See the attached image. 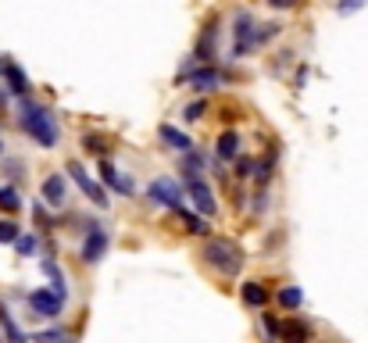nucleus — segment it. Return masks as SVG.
Segmentation results:
<instances>
[{
    "mask_svg": "<svg viewBox=\"0 0 368 343\" xmlns=\"http://www.w3.org/2000/svg\"><path fill=\"white\" fill-rule=\"evenodd\" d=\"M19 122H22V129L40 143V147H58V122H54V115L44 108V104H33V101H22L19 104Z\"/></svg>",
    "mask_w": 368,
    "mask_h": 343,
    "instance_id": "f257e3e1",
    "label": "nucleus"
},
{
    "mask_svg": "<svg viewBox=\"0 0 368 343\" xmlns=\"http://www.w3.org/2000/svg\"><path fill=\"white\" fill-rule=\"evenodd\" d=\"M204 261L215 268V272H222V275H240V268H243V250L232 243V240H208L204 243Z\"/></svg>",
    "mask_w": 368,
    "mask_h": 343,
    "instance_id": "f03ea898",
    "label": "nucleus"
},
{
    "mask_svg": "<svg viewBox=\"0 0 368 343\" xmlns=\"http://www.w3.org/2000/svg\"><path fill=\"white\" fill-rule=\"evenodd\" d=\"M257 22H254V15L250 11H240L236 15V22H232V58H240V54H247V51H254L257 47Z\"/></svg>",
    "mask_w": 368,
    "mask_h": 343,
    "instance_id": "7ed1b4c3",
    "label": "nucleus"
},
{
    "mask_svg": "<svg viewBox=\"0 0 368 343\" xmlns=\"http://www.w3.org/2000/svg\"><path fill=\"white\" fill-rule=\"evenodd\" d=\"M147 197H150L154 204H161V208H172V211H183V186H179L175 179H168V175H161V179H154V183L147 186Z\"/></svg>",
    "mask_w": 368,
    "mask_h": 343,
    "instance_id": "20e7f679",
    "label": "nucleus"
},
{
    "mask_svg": "<svg viewBox=\"0 0 368 343\" xmlns=\"http://www.w3.org/2000/svg\"><path fill=\"white\" fill-rule=\"evenodd\" d=\"M68 175L79 183V190H83V193H86L97 208H108V204H111V200H108V190H104L97 179H90V175H86V168H83L79 161H68Z\"/></svg>",
    "mask_w": 368,
    "mask_h": 343,
    "instance_id": "39448f33",
    "label": "nucleus"
},
{
    "mask_svg": "<svg viewBox=\"0 0 368 343\" xmlns=\"http://www.w3.org/2000/svg\"><path fill=\"white\" fill-rule=\"evenodd\" d=\"M104 250H108V229H104V225H93V229L86 232V240H83L79 257L93 265V261H101V257H104Z\"/></svg>",
    "mask_w": 368,
    "mask_h": 343,
    "instance_id": "423d86ee",
    "label": "nucleus"
},
{
    "mask_svg": "<svg viewBox=\"0 0 368 343\" xmlns=\"http://www.w3.org/2000/svg\"><path fill=\"white\" fill-rule=\"evenodd\" d=\"M186 193L193 197V204H197V211L200 215H215V193H211V186L197 175V179H186Z\"/></svg>",
    "mask_w": 368,
    "mask_h": 343,
    "instance_id": "0eeeda50",
    "label": "nucleus"
},
{
    "mask_svg": "<svg viewBox=\"0 0 368 343\" xmlns=\"http://www.w3.org/2000/svg\"><path fill=\"white\" fill-rule=\"evenodd\" d=\"M61 300H65V297H58L54 290H36V293L29 297V304H33V311H36L40 318H58V314H61Z\"/></svg>",
    "mask_w": 368,
    "mask_h": 343,
    "instance_id": "6e6552de",
    "label": "nucleus"
},
{
    "mask_svg": "<svg viewBox=\"0 0 368 343\" xmlns=\"http://www.w3.org/2000/svg\"><path fill=\"white\" fill-rule=\"evenodd\" d=\"M44 200L51 204V208H65V200H68V183H65V175H47L44 179Z\"/></svg>",
    "mask_w": 368,
    "mask_h": 343,
    "instance_id": "1a4fd4ad",
    "label": "nucleus"
},
{
    "mask_svg": "<svg viewBox=\"0 0 368 343\" xmlns=\"http://www.w3.org/2000/svg\"><path fill=\"white\" fill-rule=\"evenodd\" d=\"M0 72H4V79H8L11 93L26 101V93H29V79H26V72H22L15 61H0Z\"/></svg>",
    "mask_w": 368,
    "mask_h": 343,
    "instance_id": "9d476101",
    "label": "nucleus"
},
{
    "mask_svg": "<svg viewBox=\"0 0 368 343\" xmlns=\"http://www.w3.org/2000/svg\"><path fill=\"white\" fill-rule=\"evenodd\" d=\"M179 83H193V90H215L222 83V76L215 68H197V72H183Z\"/></svg>",
    "mask_w": 368,
    "mask_h": 343,
    "instance_id": "9b49d317",
    "label": "nucleus"
},
{
    "mask_svg": "<svg viewBox=\"0 0 368 343\" xmlns=\"http://www.w3.org/2000/svg\"><path fill=\"white\" fill-rule=\"evenodd\" d=\"M158 140H161L165 147H172V150H186V154H190V136H186L183 129H175V126H161V129H158Z\"/></svg>",
    "mask_w": 368,
    "mask_h": 343,
    "instance_id": "f8f14e48",
    "label": "nucleus"
},
{
    "mask_svg": "<svg viewBox=\"0 0 368 343\" xmlns=\"http://www.w3.org/2000/svg\"><path fill=\"white\" fill-rule=\"evenodd\" d=\"M215 154L222 158V161H240V133H222L218 136V147H215Z\"/></svg>",
    "mask_w": 368,
    "mask_h": 343,
    "instance_id": "ddd939ff",
    "label": "nucleus"
},
{
    "mask_svg": "<svg viewBox=\"0 0 368 343\" xmlns=\"http://www.w3.org/2000/svg\"><path fill=\"white\" fill-rule=\"evenodd\" d=\"M101 179H104V186H108V190H115V193H122V197H129V193H133V183H129V179H122L108 161H101Z\"/></svg>",
    "mask_w": 368,
    "mask_h": 343,
    "instance_id": "4468645a",
    "label": "nucleus"
},
{
    "mask_svg": "<svg viewBox=\"0 0 368 343\" xmlns=\"http://www.w3.org/2000/svg\"><path fill=\"white\" fill-rule=\"evenodd\" d=\"M243 304L247 307H265V300H268V293H265V286L261 282H243Z\"/></svg>",
    "mask_w": 368,
    "mask_h": 343,
    "instance_id": "2eb2a0df",
    "label": "nucleus"
},
{
    "mask_svg": "<svg viewBox=\"0 0 368 343\" xmlns=\"http://www.w3.org/2000/svg\"><path fill=\"white\" fill-rule=\"evenodd\" d=\"M0 325H4V332H8V343H33V339H29V336L15 325V318H11L4 307H0Z\"/></svg>",
    "mask_w": 368,
    "mask_h": 343,
    "instance_id": "dca6fc26",
    "label": "nucleus"
},
{
    "mask_svg": "<svg viewBox=\"0 0 368 343\" xmlns=\"http://www.w3.org/2000/svg\"><path fill=\"white\" fill-rule=\"evenodd\" d=\"M179 218L190 225V232H193V236H208V222H204L200 215H193V211H186V208H183V211H179Z\"/></svg>",
    "mask_w": 368,
    "mask_h": 343,
    "instance_id": "f3484780",
    "label": "nucleus"
},
{
    "mask_svg": "<svg viewBox=\"0 0 368 343\" xmlns=\"http://www.w3.org/2000/svg\"><path fill=\"white\" fill-rule=\"evenodd\" d=\"M19 190L15 186H0V211H19Z\"/></svg>",
    "mask_w": 368,
    "mask_h": 343,
    "instance_id": "a211bd4d",
    "label": "nucleus"
},
{
    "mask_svg": "<svg viewBox=\"0 0 368 343\" xmlns=\"http://www.w3.org/2000/svg\"><path fill=\"white\" fill-rule=\"evenodd\" d=\"M300 300H304V293H300L297 286H286V290L279 293V304H282L286 311H297V307H300Z\"/></svg>",
    "mask_w": 368,
    "mask_h": 343,
    "instance_id": "6ab92c4d",
    "label": "nucleus"
},
{
    "mask_svg": "<svg viewBox=\"0 0 368 343\" xmlns=\"http://www.w3.org/2000/svg\"><path fill=\"white\" fill-rule=\"evenodd\" d=\"M72 336L65 332V329H47V332H36L33 336V343H68Z\"/></svg>",
    "mask_w": 368,
    "mask_h": 343,
    "instance_id": "aec40b11",
    "label": "nucleus"
},
{
    "mask_svg": "<svg viewBox=\"0 0 368 343\" xmlns=\"http://www.w3.org/2000/svg\"><path fill=\"white\" fill-rule=\"evenodd\" d=\"M304 339H307V329H304L300 322H297V325H286V329H282V343H304Z\"/></svg>",
    "mask_w": 368,
    "mask_h": 343,
    "instance_id": "412c9836",
    "label": "nucleus"
},
{
    "mask_svg": "<svg viewBox=\"0 0 368 343\" xmlns=\"http://www.w3.org/2000/svg\"><path fill=\"white\" fill-rule=\"evenodd\" d=\"M19 225L15 222H0V243H19Z\"/></svg>",
    "mask_w": 368,
    "mask_h": 343,
    "instance_id": "4be33fe9",
    "label": "nucleus"
},
{
    "mask_svg": "<svg viewBox=\"0 0 368 343\" xmlns=\"http://www.w3.org/2000/svg\"><path fill=\"white\" fill-rule=\"evenodd\" d=\"M364 4H368V0H339L336 11H339V15H354V11H361Z\"/></svg>",
    "mask_w": 368,
    "mask_h": 343,
    "instance_id": "5701e85b",
    "label": "nucleus"
},
{
    "mask_svg": "<svg viewBox=\"0 0 368 343\" xmlns=\"http://www.w3.org/2000/svg\"><path fill=\"white\" fill-rule=\"evenodd\" d=\"M204 108H208L204 101H193V104L183 111V118H186V122H197V118H204Z\"/></svg>",
    "mask_w": 368,
    "mask_h": 343,
    "instance_id": "b1692460",
    "label": "nucleus"
},
{
    "mask_svg": "<svg viewBox=\"0 0 368 343\" xmlns=\"http://www.w3.org/2000/svg\"><path fill=\"white\" fill-rule=\"evenodd\" d=\"M83 147H86V154H104V150H108L101 136H86V140H83Z\"/></svg>",
    "mask_w": 368,
    "mask_h": 343,
    "instance_id": "393cba45",
    "label": "nucleus"
},
{
    "mask_svg": "<svg viewBox=\"0 0 368 343\" xmlns=\"http://www.w3.org/2000/svg\"><path fill=\"white\" fill-rule=\"evenodd\" d=\"M15 247H19V254H22V257H29V254L36 250V236H22Z\"/></svg>",
    "mask_w": 368,
    "mask_h": 343,
    "instance_id": "a878e982",
    "label": "nucleus"
},
{
    "mask_svg": "<svg viewBox=\"0 0 368 343\" xmlns=\"http://www.w3.org/2000/svg\"><path fill=\"white\" fill-rule=\"evenodd\" d=\"M275 33H279V26H261V29H257V47H261V43H268Z\"/></svg>",
    "mask_w": 368,
    "mask_h": 343,
    "instance_id": "bb28decb",
    "label": "nucleus"
},
{
    "mask_svg": "<svg viewBox=\"0 0 368 343\" xmlns=\"http://www.w3.org/2000/svg\"><path fill=\"white\" fill-rule=\"evenodd\" d=\"M268 4H272V8H293L297 0H268Z\"/></svg>",
    "mask_w": 368,
    "mask_h": 343,
    "instance_id": "cd10ccee",
    "label": "nucleus"
},
{
    "mask_svg": "<svg viewBox=\"0 0 368 343\" xmlns=\"http://www.w3.org/2000/svg\"><path fill=\"white\" fill-rule=\"evenodd\" d=\"M0 154H4V143H0Z\"/></svg>",
    "mask_w": 368,
    "mask_h": 343,
    "instance_id": "c85d7f7f",
    "label": "nucleus"
}]
</instances>
